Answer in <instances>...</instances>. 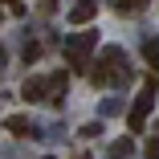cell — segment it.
I'll use <instances>...</instances> for the list:
<instances>
[{
	"mask_svg": "<svg viewBox=\"0 0 159 159\" xmlns=\"http://www.w3.org/2000/svg\"><path fill=\"white\" fill-rule=\"evenodd\" d=\"M20 98H25V102H37V98H45V78H29V82L20 86Z\"/></svg>",
	"mask_w": 159,
	"mask_h": 159,
	"instance_id": "6",
	"label": "cell"
},
{
	"mask_svg": "<svg viewBox=\"0 0 159 159\" xmlns=\"http://www.w3.org/2000/svg\"><path fill=\"white\" fill-rule=\"evenodd\" d=\"M82 159H86V155H82Z\"/></svg>",
	"mask_w": 159,
	"mask_h": 159,
	"instance_id": "11",
	"label": "cell"
},
{
	"mask_svg": "<svg viewBox=\"0 0 159 159\" xmlns=\"http://www.w3.org/2000/svg\"><path fill=\"white\" fill-rule=\"evenodd\" d=\"M147 61H151V70L159 74V45H147Z\"/></svg>",
	"mask_w": 159,
	"mask_h": 159,
	"instance_id": "8",
	"label": "cell"
},
{
	"mask_svg": "<svg viewBox=\"0 0 159 159\" xmlns=\"http://www.w3.org/2000/svg\"><path fill=\"white\" fill-rule=\"evenodd\" d=\"M151 106H155V78H147L143 82V90H139V98H135V110H131V131H143V122H147V114H151Z\"/></svg>",
	"mask_w": 159,
	"mask_h": 159,
	"instance_id": "2",
	"label": "cell"
},
{
	"mask_svg": "<svg viewBox=\"0 0 159 159\" xmlns=\"http://www.w3.org/2000/svg\"><path fill=\"white\" fill-rule=\"evenodd\" d=\"M0 4H16V0H0Z\"/></svg>",
	"mask_w": 159,
	"mask_h": 159,
	"instance_id": "10",
	"label": "cell"
},
{
	"mask_svg": "<svg viewBox=\"0 0 159 159\" xmlns=\"http://www.w3.org/2000/svg\"><path fill=\"white\" fill-rule=\"evenodd\" d=\"M4 126H8V131H12L16 139H29V135H37V131H33V122H29L25 114H12V118H4Z\"/></svg>",
	"mask_w": 159,
	"mask_h": 159,
	"instance_id": "5",
	"label": "cell"
},
{
	"mask_svg": "<svg viewBox=\"0 0 159 159\" xmlns=\"http://www.w3.org/2000/svg\"><path fill=\"white\" fill-rule=\"evenodd\" d=\"M147 159H159V139H151V143H147Z\"/></svg>",
	"mask_w": 159,
	"mask_h": 159,
	"instance_id": "9",
	"label": "cell"
},
{
	"mask_svg": "<svg viewBox=\"0 0 159 159\" xmlns=\"http://www.w3.org/2000/svg\"><path fill=\"white\" fill-rule=\"evenodd\" d=\"M90 49H94V33H78L66 41V61L74 70H82V66H90Z\"/></svg>",
	"mask_w": 159,
	"mask_h": 159,
	"instance_id": "3",
	"label": "cell"
},
{
	"mask_svg": "<svg viewBox=\"0 0 159 159\" xmlns=\"http://www.w3.org/2000/svg\"><path fill=\"white\" fill-rule=\"evenodd\" d=\"M94 12H98V0H78V4L70 8V25H86V20H94Z\"/></svg>",
	"mask_w": 159,
	"mask_h": 159,
	"instance_id": "4",
	"label": "cell"
},
{
	"mask_svg": "<svg viewBox=\"0 0 159 159\" xmlns=\"http://www.w3.org/2000/svg\"><path fill=\"white\" fill-rule=\"evenodd\" d=\"M143 4H147V0H114V8H118V12H139Z\"/></svg>",
	"mask_w": 159,
	"mask_h": 159,
	"instance_id": "7",
	"label": "cell"
},
{
	"mask_svg": "<svg viewBox=\"0 0 159 159\" xmlns=\"http://www.w3.org/2000/svg\"><path fill=\"white\" fill-rule=\"evenodd\" d=\"M90 78H94V86L122 82V78H126V57H122V49H118V45H106L102 57H98V66L90 70Z\"/></svg>",
	"mask_w": 159,
	"mask_h": 159,
	"instance_id": "1",
	"label": "cell"
},
{
	"mask_svg": "<svg viewBox=\"0 0 159 159\" xmlns=\"http://www.w3.org/2000/svg\"><path fill=\"white\" fill-rule=\"evenodd\" d=\"M45 159H49V155H45Z\"/></svg>",
	"mask_w": 159,
	"mask_h": 159,
	"instance_id": "12",
	"label": "cell"
}]
</instances>
